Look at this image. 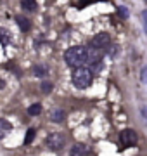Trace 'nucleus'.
<instances>
[{"label": "nucleus", "instance_id": "obj_1", "mask_svg": "<svg viewBox=\"0 0 147 156\" xmlns=\"http://www.w3.org/2000/svg\"><path fill=\"white\" fill-rule=\"evenodd\" d=\"M64 59L71 68H81L83 62H87V49L81 47V45H74V47H69L64 54Z\"/></svg>", "mask_w": 147, "mask_h": 156}, {"label": "nucleus", "instance_id": "obj_2", "mask_svg": "<svg viewBox=\"0 0 147 156\" xmlns=\"http://www.w3.org/2000/svg\"><path fill=\"white\" fill-rule=\"evenodd\" d=\"M73 85L76 89H87L92 83V71L88 68H76L73 69Z\"/></svg>", "mask_w": 147, "mask_h": 156}, {"label": "nucleus", "instance_id": "obj_3", "mask_svg": "<svg viewBox=\"0 0 147 156\" xmlns=\"http://www.w3.org/2000/svg\"><path fill=\"white\" fill-rule=\"evenodd\" d=\"M45 142L52 151H59V149L64 147V144H66V137H64V134H61V132H54V134H50L47 137Z\"/></svg>", "mask_w": 147, "mask_h": 156}, {"label": "nucleus", "instance_id": "obj_4", "mask_svg": "<svg viewBox=\"0 0 147 156\" xmlns=\"http://www.w3.org/2000/svg\"><path fill=\"white\" fill-rule=\"evenodd\" d=\"M119 142L123 147H130L137 142V132L132 130V128H125L123 132L119 134Z\"/></svg>", "mask_w": 147, "mask_h": 156}, {"label": "nucleus", "instance_id": "obj_5", "mask_svg": "<svg viewBox=\"0 0 147 156\" xmlns=\"http://www.w3.org/2000/svg\"><path fill=\"white\" fill-rule=\"evenodd\" d=\"M109 44H111V38H109V35H108V33H99V35H95V37L92 38L90 47H92V49L102 50V49H106Z\"/></svg>", "mask_w": 147, "mask_h": 156}, {"label": "nucleus", "instance_id": "obj_6", "mask_svg": "<svg viewBox=\"0 0 147 156\" xmlns=\"http://www.w3.org/2000/svg\"><path fill=\"white\" fill-rule=\"evenodd\" d=\"M101 59H102V50L92 49V47L87 50V61L90 64H101Z\"/></svg>", "mask_w": 147, "mask_h": 156}, {"label": "nucleus", "instance_id": "obj_7", "mask_svg": "<svg viewBox=\"0 0 147 156\" xmlns=\"http://www.w3.org/2000/svg\"><path fill=\"white\" fill-rule=\"evenodd\" d=\"M64 109H61V108H54V109H50V113H49V118H50L52 122L56 123H61L62 120H64Z\"/></svg>", "mask_w": 147, "mask_h": 156}, {"label": "nucleus", "instance_id": "obj_8", "mask_svg": "<svg viewBox=\"0 0 147 156\" xmlns=\"http://www.w3.org/2000/svg\"><path fill=\"white\" fill-rule=\"evenodd\" d=\"M88 147L85 144H74L71 147V156H88Z\"/></svg>", "mask_w": 147, "mask_h": 156}, {"label": "nucleus", "instance_id": "obj_9", "mask_svg": "<svg viewBox=\"0 0 147 156\" xmlns=\"http://www.w3.org/2000/svg\"><path fill=\"white\" fill-rule=\"evenodd\" d=\"M11 130H12L11 123L7 122V120H2V118H0V139H4V137L11 132Z\"/></svg>", "mask_w": 147, "mask_h": 156}, {"label": "nucleus", "instance_id": "obj_10", "mask_svg": "<svg viewBox=\"0 0 147 156\" xmlns=\"http://www.w3.org/2000/svg\"><path fill=\"white\" fill-rule=\"evenodd\" d=\"M21 7H23L24 11H36L38 9V4L35 0H23L21 2Z\"/></svg>", "mask_w": 147, "mask_h": 156}, {"label": "nucleus", "instance_id": "obj_11", "mask_svg": "<svg viewBox=\"0 0 147 156\" xmlns=\"http://www.w3.org/2000/svg\"><path fill=\"white\" fill-rule=\"evenodd\" d=\"M47 73H49V68L45 64H38V66L35 68V75L36 76H47Z\"/></svg>", "mask_w": 147, "mask_h": 156}, {"label": "nucleus", "instance_id": "obj_12", "mask_svg": "<svg viewBox=\"0 0 147 156\" xmlns=\"http://www.w3.org/2000/svg\"><path fill=\"white\" fill-rule=\"evenodd\" d=\"M28 113L31 115V116H35V115H40V113H42V104H40V102H36V104H31V106L28 108Z\"/></svg>", "mask_w": 147, "mask_h": 156}, {"label": "nucleus", "instance_id": "obj_13", "mask_svg": "<svg viewBox=\"0 0 147 156\" xmlns=\"http://www.w3.org/2000/svg\"><path fill=\"white\" fill-rule=\"evenodd\" d=\"M17 24H19V28L23 30V31H28L29 30V21L26 17H17Z\"/></svg>", "mask_w": 147, "mask_h": 156}, {"label": "nucleus", "instance_id": "obj_14", "mask_svg": "<svg viewBox=\"0 0 147 156\" xmlns=\"http://www.w3.org/2000/svg\"><path fill=\"white\" fill-rule=\"evenodd\" d=\"M33 137H35V130L33 128H29L28 134H26V139H24V144H29V142L33 140Z\"/></svg>", "mask_w": 147, "mask_h": 156}, {"label": "nucleus", "instance_id": "obj_15", "mask_svg": "<svg viewBox=\"0 0 147 156\" xmlns=\"http://www.w3.org/2000/svg\"><path fill=\"white\" fill-rule=\"evenodd\" d=\"M0 42H2L4 45L9 42V33H7V31H4V30H0Z\"/></svg>", "mask_w": 147, "mask_h": 156}, {"label": "nucleus", "instance_id": "obj_16", "mask_svg": "<svg viewBox=\"0 0 147 156\" xmlns=\"http://www.w3.org/2000/svg\"><path fill=\"white\" fill-rule=\"evenodd\" d=\"M42 90H43L45 94H49V92L52 90V83L50 82H43V83H42Z\"/></svg>", "mask_w": 147, "mask_h": 156}, {"label": "nucleus", "instance_id": "obj_17", "mask_svg": "<svg viewBox=\"0 0 147 156\" xmlns=\"http://www.w3.org/2000/svg\"><path fill=\"white\" fill-rule=\"evenodd\" d=\"M142 21H144V30H145V33H147V11L142 12Z\"/></svg>", "mask_w": 147, "mask_h": 156}, {"label": "nucleus", "instance_id": "obj_18", "mask_svg": "<svg viewBox=\"0 0 147 156\" xmlns=\"http://www.w3.org/2000/svg\"><path fill=\"white\" fill-rule=\"evenodd\" d=\"M140 78H142V82L144 83H147V66L142 69V75H140Z\"/></svg>", "mask_w": 147, "mask_h": 156}, {"label": "nucleus", "instance_id": "obj_19", "mask_svg": "<svg viewBox=\"0 0 147 156\" xmlns=\"http://www.w3.org/2000/svg\"><path fill=\"white\" fill-rule=\"evenodd\" d=\"M119 12H121V16L123 17H126V9H125V7H119Z\"/></svg>", "mask_w": 147, "mask_h": 156}, {"label": "nucleus", "instance_id": "obj_20", "mask_svg": "<svg viewBox=\"0 0 147 156\" xmlns=\"http://www.w3.org/2000/svg\"><path fill=\"white\" fill-rule=\"evenodd\" d=\"M142 115H144V116H145V118H147V106H145V108H144V109H142Z\"/></svg>", "mask_w": 147, "mask_h": 156}]
</instances>
